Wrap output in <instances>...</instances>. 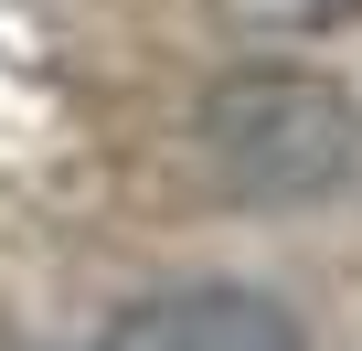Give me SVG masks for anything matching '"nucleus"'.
Masks as SVG:
<instances>
[{"mask_svg": "<svg viewBox=\"0 0 362 351\" xmlns=\"http://www.w3.org/2000/svg\"><path fill=\"white\" fill-rule=\"evenodd\" d=\"M192 138L214 160V182L235 203H267V213L330 203L362 170V107L330 75H309V64H235V75H214Z\"/></svg>", "mask_w": 362, "mask_h": 351, "instance_id": "obj_1", "label": "nucleus"}, {"mask_svg": "<svg viewBox=\"0 0 362 351\" xmlns=\"http://www.w3.org/2000/svg\"><path fill=\"white\" fill-rule=\"evenodd\" d=\"M96 351H309V330L245 277H181L107 319Z\"/></svg>", "mask_w": 362, "mask_h": 351, "instance_id": "obj_2", "label": "nucleus"}, {"mask_svg": "<svg viewBox=\"0 0 362 351\" xmlns=\"http://www.w3.org/2000/svg\"><path fill=\"white\" fill-rule=\"evenodd\" d=\"M235 22H267V32H320V22H351L362 0H224Z\"/></svg>", "mask_w": 362, "mask_h": 351, "instance_id": "obj_3", "label": "nucleus"}]
</instances>
